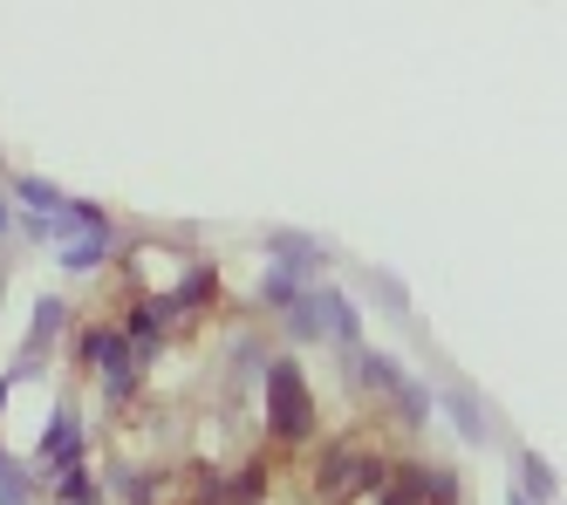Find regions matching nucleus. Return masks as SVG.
<instances>
[{
    "instance_id": "nucleus-1",
    "label": "nucleus",
    "mask_w": 567,
    "mask_h": 505,
    "mask_svg": "<svg viewBox=\"0 0 567 505\" xmlns=\"http://www.w3.org/2000/svg\"><path fill=\"white\" fill-rule=\"evenodd\" d=\"M267 416H274L280 444H308L315 437V396H308L295 362H267Z\"/></svg>"
},
{
    "instance_id": "nucleus-2",
    "label": "nucleus",
    "mask_w": 567,
    "mask_h": 505,
    "mask_svg": "<svg viewBox=\"0 0 567 505\" xmlns=\"http://www.w3.org/2000/svg\"><path fill=\"white\" fill-rule=\"evenodd\" d=\"M14 226V213H8V198H0V233H8Z\"/></svg>"
}]
</instances>
